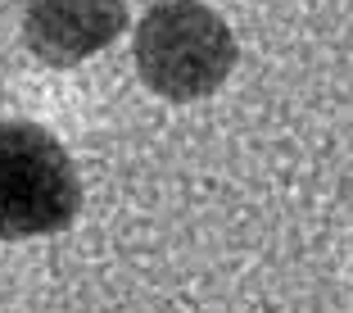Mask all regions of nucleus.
<instances>
[{"mask_svg": "<svg viewBox=\"0 0 353 313\" xmlns=\"http://www.w3.org/2000/svg\"><path fill=\"white\" fill-rule=\"evenodd\" d=\"M127 28L123 0H28L23 41L50 68H73Z\"/></svg>", "mask_w": 353, "mask_h": 313, "instance_id": "nucleus-3", "label": "nucleus"}, {"mask_svg": "<svg viewBox=\"0 0 353 313\" xmlns=\"http://www.w3.org/2000/svg\"><path fill=\"white\" fill-rule=\"evenodd\" d=\"M136 68L163 100H199L236 68V37L199 0H159L136 23Z\"/></svg>", "mask_w": 353, "mask_h": 313, "instance_id": "nucleus-1", "label": "nucleus"}, {"mask_svg": "<svg viewBox=\"0 0 353 313\" xmlns=\"http://www.w3.org/2000/svg\"><path fill=\"white\" fill-rule=\"evenodd\" d=\"M77 209L82 182L68 150L37 123H0V240L54 236Z\"/></svg>", "mask_w": 353, "mask_h": 313, "instance_id": "nucleus-2", "label": "nucleus"}]
</instances>
